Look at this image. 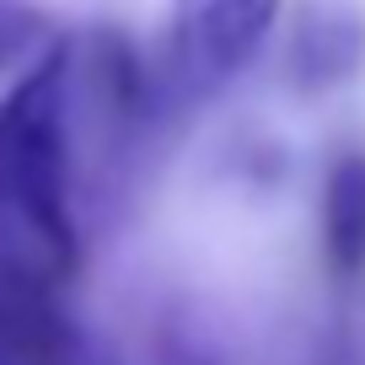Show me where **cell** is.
I'll return each instance as SVG.
<instances>
[{
  "label": "cell",
  "mask_w": 365,
  "mask_h": 365,
  "mask_svg": "<svg viewBox=\"0 0 365 365\" xmlns=\"http://www.w3.org/2000/svg\"><path fill=\"white\" fill-rule=\"evenodd\" d=\"M43 43V16L27 11V6H11L0 0V70H16V65H33V48Z\"/></svg>",
  "instance_id": "6"
},
{
  "label": "cell",
  "mask_w": 365,
  "mask_h": 365,
  "mask_svg": "<svg viewBox=\"0 0 365 365\" xmlns=\"http://www.w3.org/2000/svg\"><path fill=\"white\" fill-rule=\"evenodd\" d=\"M279 16V0H172L167 86L182 103L220 91Z\"/></svg>",
  "instance_id": "2"
},
{
  "label": "cell",
  "mask_w": 365,
  "mask_h": 365,
  "mask_svg": "<svg viewBox=\"0 0 365 365\" xmlns=\"http://www.w3.org/2000/svg\"><path fill=\"white\" fill-rule=\"evenodd\" d=\"M365 59V22L344 0H312L301 11V27L290 38V76L296 86L322 91L333 81L354 76Z\"/></svg>",
  "instance_id": "4"
},
{
  "label": "cell",
  "mask_w": 365,
  "mask_h": 365,
  "mask_svg": "<svg viewBox=\"0 0 365 365\" xmlns=\"http://www.w3.org/2000/svg\"><path fill=\"white\" fill-rule=\"evenodd\" d=\"M0 365H86L65 290H0Z\"/></svg>",
  "instance_id": "3"
},
{
  "label": "cell",
  "mask_w": 365,
  "mask_h": 365,
  "mask_svg": "<svg viewBox=\"0 0 365 365\" xmlns=\"http://www.w3.org/2000/svg\"><path fill=\"white\" fill-rule=\"evenodd\" d=\"M76 258L70 48L54 43L0 103V290H65Z\"/></svg>",
  "instance_id": "1"
},
{
  "label": "cell",
  "mask_w": 365,
  "mask_h": 365,
  "mask_svg": "<svg viewBox=\"0 0 365 365\" xmlns=\"http://www.w3.org/2000/svg\"><path fill=\"white\" fill-rule=\"evenodd\" d=\"M322 247L328 263L339 274H360L365 269V156L333 161L328 182H322Z\"/></svg>",
  "instance_id": "5"
}]
</instances>
